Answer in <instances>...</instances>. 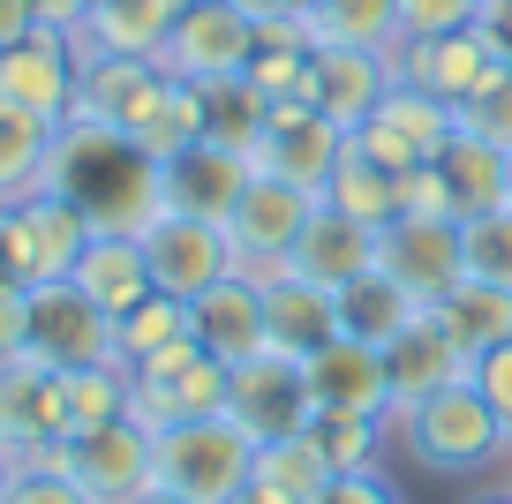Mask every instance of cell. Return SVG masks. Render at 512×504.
I'll return each mask as SVG.
<instances>
[{
    "mask_svg": "<svg viewBox=\"0 0 512 504\" xmlns=\"http://www.w3.org/2000/svg\"><path fill=\"white\" fill-rule=\"evenodd\" d=\"M76 294L83 301H98V309L121 324L136 301H151L159 286H151V256H144V234H121V226H91V241H83V256H76Z\"/></svg>",
    "mask_w": 512,
    "mask_h": 504,
    "instance_id": "20",
    "label": "cell"
},
{
    "mask_svg": "<svg viewBox=\"0 0 512 504\" xmlns=\"http://www.w3.org/2000/svg\"><path fill=\"white\" fill-rule=\"evenodd\" d=\"M151 467H159V489H181L196 504H226L256 482V437L234 414H196V422L151 429Z\"/></svg>",
    "mask_w": 512,
    "mask_h": 504,
    "instance_id": "2",
    "label": "cell"
},
{
    "mask_svg": "<svg viewBox=\"0 0 512 504\" xmlns=\"http://www.w3.org/2000/svg\"><path fill=\"white\" fill-rule=\"evenodd\" d=\"M31 347V286L0 279V362H16Z\"/></svg>",
    "mask_w": 512,
    "mask_h": 504,
    "instance_id": "45",
    "label": "cell"
},
{
    "mask_svg": "<svg viewBox=\"0 0 512 504\" xmlns=\"http://www.w3.org/2000/svg\"><path fill=\"white\" fill-rule=\"evenodd\" d=\"M46 189L68 196L91 226H121V234H144V219L166 204L159 196V158L136 136H121V128H106V121H83V113H68V121L53 128Z\"/></svg>",
    "mask_w": 512,
    "mask_h": 504,
    "instance_id": "1",
    "label": "cell"
},
{
    "mask_svg": "<svg viewBox=\"0 0 512 504\" xmlns=\"http://www.w3.org/2000/svg\"><path fill=\"white\" fill-rule=\"evenodd\" d=\"M482 16V0H400V46L407 38H445V31H467Z\"/></svg>",
    "mask_w": 512,
    "mask_h": 504,
    "instance_id": "41",
    "label": "cell"
},
{
    "mask_svg": "<svg viewBox=\"0 0 512 504\" xmlns=\"http://www.w3.org/2000/svg\"><path fill=\"white\" fill-rule=\"evenodd\" d=\"M309 392H317V407H347V414H377V422H392L384 347H362V339H332V347L309 354Z\"/></svg>",
    "mask_w": 512,
    "mask_h": 504,
    "instance_id": "25",
    "label": "cell"
},
{
    "mask_svg": "<svg viewBox=\"0 0 512 504\" xmlns=\"http://www.w3.org/2000/svg\"><path fill=\"white\" fill-rule=\"evenodd\" d=\"M226 504H294V497H279V489H264V482H249L241 497H226Z\"/></svg>",
    "mask_w": 512,
    "mask_h": 504,
    "instance_id": "51",
    "label": "cell"
},
{
    "mask_svg": "<svg viewBox=\"0 0 512 504\" xmlns=\"http://www.w3.org/2000/svg\"><path fill=\"white\" fill-rule=\"evenodd\" d=\"M505 467H512V444H505Z\"/></svg>",
    "mask_w": 512,
    "mask_h": 504,
    "instance_id": "55",
    "label": "cell"
},
{
    "mask_svg": "<svg viewBox=\"0 0 512 504\" xmlns=\"http://www.w3.org/2000/svg\"><path fill=\"white\" fill-rule=\"evenodd\" d=\"M144 256H151V286L174 301H196L204 286H219L234 271V241L219 219H189V211H151L144 219Z\"/></svg>",
    "mask_w": 512,
    "mask_h": 504,
    "instance_id": "10",
    "label": "cell"
},
{
    "mask_svg": "<svg viewBox=\"0 0 512 504\" xmlns=\"http://www.w3.org/2000/svg\"><path fill=\"white\" fill-rule=\"evenodd\" d=\"M339 158H347V128L324 121L309 98H279V106L264 113V136H256V166H264V174H287V181H302L309 196H324Z\"/></svg>",
    "mask_w": 512,
    "mask_h": 504,
    "instance_id": "13",
    "label": "cell"
},
{
    "mask_svg": "<svg viewBox=\"0 0 512 504\" xmlns=\"http://www.w3.org/2000/svg\"><path fill=\"white\" fill-rule=\"evenodd\" d=\"M264 286V339H272L279 354H317L339 339V294L317 279H302V271H272V279H256Z\"/></svg>",
    "mask_w": 512,
    "mask_h": 504,
    "instance_id": "23",
    "label": "cell"
},
{
    "mask_svg": "<svg viewBox=\"0 0 512 504\" xmlns=\"http://www.w3.org/2000/svg\"><path fill=\"white\" fill-rule=\"evenodd\" d=\"M8 504H91L76 489V474H61V467H23L16 482H8Z\"/></svg>",
    "mask_w": 512,
    "mask_h": 504,
    "instance_id": "42",
    "label": "cell"
},
{
    "mask_svg": "<svg viewBox=\"0 0 512 504\" xmlns=\"http://www.w3.org/2000/svg\"><path fill=\"white\" fill-rule=\"evenodd\" d=\"M76 76H83L76 31L38 23L23 46H0V113H31V121L61 128L76 113Z\"/></svg>",
    "mask_w": 512,
    "mask_h": 504,
    "instance_id": "9",
    "label": "cell"
},
{
    "mask_svg": "<svg viewBox=\"0 0 512 504\" xmlns=\"http://www.w3.org/2000/svg\"><path fill=\"white\" fill-rule=\"evenodd\" d=\"M256 23H309L317 16V0H241Z\"/></svg>",
    "mask_w": 512,
    "mask_h": 504,
    "instance_id": "48",
    "label": "cell"
},
{
    "mask_svg": "<svg viewBox=\"0 0 512 504\" xmlns=\"http://www.w3.org/2000/svg\"><path fill=\"white\" fill-rule=\"evenodd\" d=\"M392 68H400V83H415V91L460 106V98L497 68V46L467 23V31H445V38H407V46L392 53Z\"/></svg>",
    "mask_w": 512,
    "mask_h": 504,
    "instance_id": "22",
    "label": "cell"
},
{
    "mask_svg": "<svg viewBox=\"0 0 512 504\" xmlns=\"http://www.w3.org/2000/svg\"><path fill=\"white\" fill-rule=\"evenodd\" d=\"M0 279H16V204H0Z\"/></svg>",
    "mask_w": 512,
    "mask_h": 504,
    "instance_id": "50",
    "label": "cell"
},
{
    "mask_svg": "<svg viewBox=\"0 0 512 504\" xmlns=\"http://www.w3.org/2000/svg\"><path fill=\"white\" fill-rule=\"evenodd\" d=\"M452 136H460V113H452L445 98L415 91V83H392V91L377 98V113L354 128V143H362L369 158H384L392 174H400V166H422V158H445Z\"/></svg>",
    "mask_w": 512,
    "mask_h": 504,
    "instance_id": "12",
    "label": "cell"
},
{
    "mask_svg": "<svg viewBox=\"0 0 512 504\" xmlns=\"http://www.w3.org/2000/svg\"><path fill=\"white\" fill-rule=\"evenodd\" d=\"M324 204H339L347 219H362V226H392V219H400V174L347 136V158H339L332 181H324Z\"/></svg>",
    "mask_w": 512,
    "mask_h": 504,
    "instance_id": "28",
    "label": "cell"
},
{
    "mask_svg": "<svg viewBox=\"0 0 512 504\" xmlns=\"http://www.w3.org/2000/svg\"><path fill=\"white\" fill-rule=\"evenodd\" d=\"M309 211H317V196H309L302 181L264 174V166H256L249 189H241V196H234V211H226L234 264L249 271V279H272V271H287V256H294V241H302Z\"/></svg>",
    "mask_w": 512,
    "mask_h": 504,
    "instance_id": "4",
    "label": "cell"
},
{
    "mask_svg": "<svg viewBox=\"0 0 512 504\" xmlns=\"http://www.w3.org/2000/svg\"><path fill=\"white\" fill-rule=\"evenodd\" d=\"M181 0H91L76 23V53H144L159 61L174 38Z\"/></svg>",
    "mask_w": 512,
    "mask_h": 504,
    "instance_id": "26",
    "label": "cell"
},
{
    "mask_svg": "<svg viewBox=\"0 0 512 504\" xmlns=\"http://www.w3.org/2000/svg\"><path fill=\"white\" fill-rule=\"evenodd\" d=\"M31 8H38V23H53V31H76L91 0H31Z\"/></svg>",
    "mask_w": 512,
    "mask_h": 504,
    "instance_id": "49",
    "label": "cell"
},
{
    "mask_svg": "<svg viewBox=\"0 0 512 504\" xmlns=\"http://www.w3.org/2000/svg\"><path fill=\"white\" fill-rule=\"evenodd\" d=\"M196 91H204V136H211V143H234V151L256 158V136H264V113H272V98L256 91L249 76L196 83Z\"/></svg>",
    "mask_w": 512,
    "mask_h": 504,
    "instance_id": "34",
    "label": "cell"
},
{
    "mask_svg": "<svg viewBox=\"0 0 512 504\" xmlns=\"http://www.w3.org/2000/svg\"><path fill=\"white\" fill-rule=\"evenodd\" d=\"M475 31H482V38L497 46V61H512V0H482Z\"/></svg>",
    "mask_w": 512,
    "mask_h": 504,
    "instance_id": "46",
    "label": "cell"
},
{
    "mask_svg": "<svg viewBox=\"0 0 512 504\" xmlns=\"http://www.w3.org/2000/svg\"><path fill=\"white\" fill-rule=\"evenodd\" d=\"M189 324H196V339H204V347L219 354L226 369L272 347V339H264V286H256L241 264L226 271L219 286H204V294L189 301Z\"/></svg>",
    "mask_w": 512,
    "mask_h": 504,
    "instance_id": "21",
    "label": "cell"
},
{
    "mask_svg": "<svg viewBox=\"0 0 512 504\" xmlns=\"http://www.w3.org/2000/svg\"><path fill=\"white\" fill-rule=\"evenodd\" d=\"M8 482H16V467H8V459H0V504H8Z\"/></svg>",
    "mask_w": 512,
    "mask_h": 504,
    "instance_id": "53",
    "label": "cell"
},
{
    "mask_svg": "<svg viewBox=\"0 0 512 504\" xmlns=\"http://www.w3.org/2000/svg\"><path fill=\"white\" fill-rule=\"evenodd\" d=\"M505 204H512V196H505Z\"/></svg>",
    "mask_w": 512,
    "mask_h": 504,
    "instance_id": "56",
    "label": "cell"
},
{
    "mask_svg": "<svg viewBox=\"0 0 512 504\" xmlns=\"http://www.w3.org/2000/svg\"><path fill=\"white\" fill-rule=\"evenodd\" d=\"M128 414L144 429H174L196 422V414H226V362L204 347V339H181V347L151 354L144 369H128Z\"/></svg>",
    "mask_w": 512,
    "mask_h": 504,
    "instance_id": "6",
    "label": "cell"
},
{
    "mask_svg": "<svg viewBox=\"0 0 512 504\" xmlns=\"http://www.w3.org/2000/svg\"><path fill=\"white\" fill-rule=\"evenodd\" d=\"M475 392L490 399V414L505 422V437H512V339L490 347V354H475Z\"/></svg>",
    "mask_w": 512,
    "mask_h": 504,
    "instance_id": "43",
    "label": "cell"
},
{
    "mask_svg": "<svg viewBox=\"0 0 512 504\" xmlns=\"http://www.w3.org/2000/svg\"><path fill=\"white\" fill-rule=\"evenodd\" d=\"M38 31V8L31 0H0V46H23Z\"/></svg>",
    "mask_w": 512,
    "mask_h": 504,
    "instance_id": "47",
    "label": "cell"
},
{
    "mask_svg": "<svg viewBox=\"0 0 512 504\" xmlns=\"http://www.w3.org/2000/svg\"><path fill=\"white\" fill-rule=\"evenodd\" d=\"M256 482L279 489V497H294V504H317L324 489H332V459H324L317 444H309V429H302V437L256 444Z\"/></svg>",
    "mask_w": 512,
    "mask_h": 504,
    "instance_id": "35",
    "label": "cell"
},
{
    "mask_svg": "<svg viewBox=\"0 0 512 504\" xmlns=\"http://www.w3.org/2000/svg\"><path fill=\"white\" fill-rule=\"evenodd\" d=\"M475 504H512V489H497V497H475Z\"/></svg>",
    "mask_w": 512,
    "mask_h": 504,
    "instance_id": "54",
    "label": "cell"
},
{
    "mask_svg": "<svg viewBox=\"0 0 512 504\" xmlns=\"http://www.w3.org/2000/svg\"><path fill=\"white\" fill-rule=\"evenodd\" d=\"M467 369H475V354H467L460 339L445 331V316H437V309H422L415 324H407L400 339L384 347V377H392V422H400L407 407H422L430 392L460 384Z\"/></svg>",
    "mask_w": 512,
    "mask_h": 504,
    "instance_id": "18",
    "label": "cell"
},
{
    "mask_svg": "<svg viewBox=\"0 0 512 504\" xmlns=\"http://www.w3.org/2000/svg\"><path fill=\"white\" fill-rule=\"evenodd\" d=\"M256 38H264V23H256L241 0H181L174 38H166L159 61L174 68L181 83H226V76H249Z\"/></svg>",
    "mask_w": 512,
    "mask_h": 504,
    "instance_id": "7",
    "label": "cell"
},
{
    "mask_svg": "<svg viewBox=\"0 0 512 504\" xmlns=\"http://www.w3.org/2000/svg\"><path fill=\"white\" fill-rule=\"evenodd\" d=\"M46 166H53V121L0 113V204L38 196V189H46Z\"/></svg>",
    "mask_w": 512,
    "mask_h": 504,
    "instance_id": "33",
    "label": "cell"
},
{
    "mask_svg": "<svg viewBox=\"0 0 512 504\" xmlns=\"http://www.w3.org/2000/svg\"><path fill=\"white\" fill-rule=\"evenodd\" d=\"M121 369H144L151 354H166V347H181V339H196V324H189V301H174V294H151V301H136V309L121 316Z\"/></svg>",
    "mask_w": 512,
    "mask_h": 504,
    "instance_id": "36",
    "label": "cell"
},
{
    "mask_svg": "<svg viewBox=\"0 0 512 504\" xmlns=\"http://www.w3.org/2000/svg\"><path fill=\"white\" fill-rule=\"evenodd\" d=\"M249 174H256L249 151L204 136V143H189V151L159 158V196H166V211H189V219H219L226 226V211H234V196L249 189Z\"/></svg>",
    "mask_w": 512,
    "mask_h": 504,
    "instance_id": "17",
    "label": "cell"
},
{
    "mask_svg": "<svg viewBox=\"0 0 512 504\" xmlns=\"http://www.w3.org/2000/svg\"><path fill=\"white\" fill-rule=\"evenodd\" d=\"M128 369L121 362H91V369H61V437H83V429H106L128 414Z\"/></svg>",
    "mask_w": 512,
    "mask_h": 504,
    "instance_id": "31",
    "label": "cell"
},
{
    "mask_svg": "<svg viewBox=\"0 0 512 504\" xmlns=\"http://www.w3.org/2000/svg\"><path fill=\"white\" fill-rule=\"evenodd\" d=\"M377 271H392L422 309H437V301L467 279L460 219H392V226H377Z\"/></svg>",
    "mask_w": 512,
    "mask_h": 504,
    "instance_id": "14",
    "label": "cell"
},
{
    "mask_svg": "<svg viewBox=\"0 0 512 504\" xmlns=\"http://www.w3.org/2000/svg\"><path fill=\"white\" fill-rule=\"evenodd\" d=\"M317 46H369V53H400V0H317L309 16Z\"/></svg>",
    "mask_w": 512,
    "mask_h": 504,
    "instance_id": "32",
    "label": "cell"
},
{
    "mask_svg": "<svg viewBox=\"0 0 512 504\" xmlns=\"http://www.w3.org/2000/svg\"><path fill=\"white\" fill-rule=\"evenodd\" d=\"M415 316H422V301L407 294L392 271H377V264H369L362 279L339 286V339H362V347H392V339H400Z\"/></svg>",
    "mask_w": 512,
    "mask_h": 504,
    "instance_id": "27",
    "label": "cell"
},
{
    "mask_svg": "<svg viewBox=\"0 0 512 504\" xmlns=\"http://www.w3.org/2000/svg\"><path fill=\"white\" fill-rule=\"evenodd\" d=\"M174 68L166 61H144V53H83V76H76V113L83 121H106L121 136L151 121V106L166 98Z\"/></svg>",
    "mask_w": 512,
    "mask_h": 504,
    "instance_id": "15",
    "label": "cell"
},
{
    "mask_svg": "<svg viewBox=\"0 0 512 504\" xmlns=\"http://www.w3.org/2000/svg\"><path fill=\"white\" fill-rule=\"evenodd\" d=\"M377 264V226H362V219H347L339 204H324L317 196V211H309V226H302V241H294V256H287V271H302V279H317V286H347V279H362V271Z\"/></svg>",
    "mask_w": 512,
    "mask_h": 504,
    "instance_id": "24",
    "label": "cell"
},
{
    "mask_svg": "<svg viewBox=\"0 0 512 504\" xmlns=\"http://www.w3.org/2000/svg\"><path fill=\"white\" fill-rule=\"evenodd\" d=\"M317 504H407V497L392 489L384 467H354V474H332V489H324Z\"/></svg>",
    "mask_w": 512,
    "mask_h": 504,
    "instance_id": "44",
    "label": "cell"
},
{
    "mask_svg": "<svg viewBox=\"0 0 512 504\" xmlns=\"http://www.w3.org/2000/svg\"><path fill=\"white\" fill-rule=\"evenodd\" d=\"M400 444L422 459L430 474H475L490 467V459H505V422L490 414V399L475 392V369H467L460 384H445V392H430L422 407H407L400 422Z\"/></svg>",
    "mask_w": 512,
    "mask_h": 504,
    "instance_id": "3",
    "label": "cell"
},
{
    "mask_svg": "<svg viewBox=\"0 0 512 504\" xmlns=\"http://www.w3.org/2000/svg\"><path fill=\"white\" fill-rule=\"evenodd\" d=\"M83 241H91V219H83L68 196H53V189L23 196V204H16V279L23 286L68 279L76 256H83Z\"/></svg>",
    "mask_w": 512,
    "mask_h": 504,
    "instance_id": "19",
    "label": "cell"
},
{
    "mask_svg": "<svg viewBox=\"0 0 512 504\" xmlns=\"http://www.w3.org/2000/svg\"><path fill=\"white\" fill-rule=\"evenodd\" d=\"M400 83V68H392V53H369V46H317L309 53V83L302 98L324 113V121H339L354 136V128L377 113V98Z\"/></svg>",
    "mask_w": 512,
    "mask_h": 504,
    "instance_id": "16",
    "label": "cell"
},
{
    "mask_svg": "<svg viewBox=\"0 0 512 504\" xmlns=\"http://www.w3.org/2000/svg\"><path fill=\"white\" fill-rule=\"evenodd\" d=\"M226 414L249 429L256 444H279V437H302L317 422V392H309V362L302 354H249V362L226 369Z\"/></svg>",
    "mask_w": 512,
    "mask_h": 504,
    "instance_id": "5",
    "label": "cell"
},
{
    "mask_svg": "<svg viewBox=\"0 0 512 504\" xmlns=\"http://www.w3.org/2000/svg\"><path fill=\"white\" fill-rule=\"evenodd\" d=\"M452 113H460L467 136H482V143H497V151H512V61H497Z\"/></svg>",
    "mask_w": 512,
    "mask_h": 504,
    "instance_id": "39",
    "label": "cell"
},
{
    "mask_svg": "<svg viewBox=\"0 0 512 504\" xmlns=\"http://www.w3.org/2000/svg\"><path fill=\"white\" fill-rule=\"evenodd\" d=\"M445 331L460 339L467 354H490L512 339V286H490V279H460L445 301H437Z\"/></svg>",
    "mask_w": 512,
    "mask_h": 504,
    "instance_id": "30",
    "label": "cell"
},
{
    "mask_svg": "<svg viewBox=\"0 0 512 504\" xmlns=\"http://www.w3.org/2000/svg\"><path fill=\"white\" fill-rule=\"evenodd\" d=\"M53 467L76 474V489L91 504H136L159 482V467H151V429L136 422V414H121V422H106V429H83V437H61L53 444Z\"/></svg>",
    "mask_w": 512,
    "mask_h": 504,
    "instance_id": "8",
    "label": "cell"
},
{
    "mask_svg": "<svg viewBox=\"0 0 512 504\" xmlns=\"http://www.w3.org/2000/svg\"><path fill=\"white\" fill-rule=\"evenodd\" d=\"M136 504H196V497H181V489H159V482H151V489H144Z\"/></svg>",
    "mask_w": 512,
    "mask_h": 504,
    "instance_id": "52",
    "label": "cell"
},
{
    "mask_svg": "<svg viewBox=\"0 0 512 504\" xmlns=\"http://www.w3.org/2000/svg\"><path fill=\"white\" fill-rule=\"evenodd\" d=\"M46 369H91V362H121V331L98 301L76 294V279L31 286V347Z\"/></svg>",
    "mask_w": 512,
    "mask_h": 504,
    "instance_id": "11",
    "label": "cell"
},
{
    "mask_svg": "<svg viewBox=\"0 0 512 504\" xmlns=\"http://www.w3.org/2000/svg\"><path fill=\"white\" fill-rule=\"evenodd\" d=\"M384 437H392V422H377V414H347V407H317V422H309V444L332 459V474L377 467Z\"/></svg>",
    "mask_w": 512,
    "mask_h": 504,
    "instance_id": "37",
    "label": "cell"
},
{
    "mask_svg": "<svg viewBox=\"0 0 512 504\" xmlns=\"http://www.w3.org/2000/svg\"><path fill=\"white\" fill-rule=\"evenodd\" d=\"M445 181H452V204H460V219L467 211H490V204H505L512 196V151H497V143H482V136H452L445 143Z\"/></svg>",
    "mask_w": 512,
    "mask_h": 504,
    "instance_id": "29",
    "label": "cell"
},
{
    "mask_svg": "<svg viewBox=\"0 0 512 504\" xmlns=\"http://www.w3.org/2000/svg\"><path fill=\"white\" fill-rule=\"evenodd\" d=\"M400 219H460V204H452V181L437 158H422V166H400Z\"/></svg>",
    "mask_w": 512,
    "mask_h": 504,
    "instance_id": "40",
    "label": "cell"
},
{
    "mask_svg": "<svg viewBox=\"0 0 512 504\" xmlns=\"http://www.w3.org/2000/svg\"><path fill=\"white\" fill-rule=\"evenodd\" d=\"M460 256H467V279L512 286V204L467 211L460 219Z\"/></svg>",
    "mask_w": 512,
    "mask_h": 504,
    "instance_id": "38",
    "label": "cell"
}]
</instances>
